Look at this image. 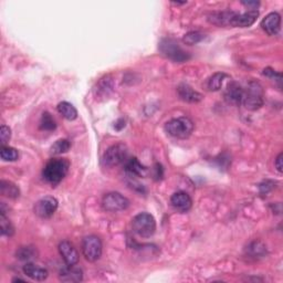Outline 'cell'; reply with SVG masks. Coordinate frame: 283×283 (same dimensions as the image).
Masks as SVG:
<instances>
[{
    "label": "cell",
    "instance_id": "6da1fadb",
    "mask_svg": "<svg viewBox=\"0 0 283 283\" xmlns=\"http://www.w3.org/2000/svg\"><path fill=\"white\" fill-rule=\"evenodd\" d=\"M70 168V163L66 158H52L47 163L42 171V176L47 183L58 185L67 176Z\"/></svg>",
    "mask_w": 283,
    "mask_h": 283
},
{
    "label": "cell",
    "instance_id": "7a4b0ae2",
    "mask_svg": "<svg viewBox=\"0 0 283 283\" xmlns=\"http://www.w3.org/2000/svg\"><path fill=\"white\" fill-rule=\"evenodd\" d=\"M265 103V93L261 84L257 81H250L247 85V89L244 90V99L242 104L247 110L257 111L264 105Z\"/></svg>",
    "mask_w": 283,
    "mask_h": 283
},
{
    "label": "cell",
    "instance_id": "3957f363",
    "mask_svg": "<svg viewBox=\"0 0 283 283\" xmlns=\"http://www.w3.org/2000/svg\"><path fill=\"white\" fill-rule=\"evenodd\" d=\"M167 134L175 138L186 139L188 138L194 131V123L189 117H182L173 118L165 124Z\"/></svg>",
    "mask_w": 283,
    "mask_h": 283
},
{
    "label": "cell",
    "instance_id": "277c9868",
    "mask_svg": "<svg viewBox=\"0 0 283 283\" xmlns=\"http://www.w3.org/2000/svg\"><path fill=\"white\" fill-rule=\"evenodd\" d=\"M132 229L137 236L150 238L156 231V220L150 214L141 213L133 218Z\"/></svg>",
    "mask_w": 283,
    "mask_h": 283
},
{
    "label": "cell",
    "instance_id": "5b68a950",
    "mask_svg": "<svg viewBox=\"0 0 283 283\" xmlns=\"http://www.w3.org/2000/svg\"><path fill=\"white\" fill-rule=\"evenodd\" d=\"M159 51L166 58L173 60L175 62H185L190 59V54L175 41L174 39L165 38L159 42Z\"/></svg>",
    "mask_w": 283,
    "mask_h": 283
},
{
    "label": "cell",
    "instance_id": "8992f818",
    "mask_svg": "<svg viewBox=\"0 0 283 283\" xmlns=\"http://www.w3.org/2000/svg\"><path fill=\"white\" fill-rule=\"evenodd\" d=\"M127 159H129V149L125 144L118 143L106 150L103 155L102 162L106 167H117L125 164Z\"/></svg>",
    "mask_w": 283,
    "mask_h": 283
},
{
    "label": "cell",
    "instance_id": "52a82bcc",
    "mask_svg": "<svg viewBox=\"0 0 283 283\" xmlns=\"http://www.w3.org/2000/svg\"><path fill=\"white\" fill-rule=\"evenodd\" d=\"M82 252L87 261H98L102 257L103 252V245L101 239L94 236V234L86 236L82 241Z\"/></svg>",
    "mask_w": 283,
    "mask_h": 283
},
{
    "label": "cell",
    "instance_id": "ba28073f",
    "mask_svg": "<svg viewBox=\"0 0 283 283\" xmlns=\"http://www.w3.org/2000/svg\"><path fill=\"white\" fill-rule=\"evenodd\" d=\"M103 209L110 213H117V211L125 210L130 207V200L122 194L113 191L106 194L102 199Z\"/></svg>",
    "mask_w": 283,
    "mask_h": 283
},
{
    "label": "cell",
    "instance_id": "9c48e42d",
    "mask_svg": "<svg viewBox=\"0 0 283 283\" xmlns=\"http://www.w3.org/2000/svg\"><path fill=\"white\" fill-rule=\"evenodd\" d=\"M59 201L57 198L52 196L43 197L35 202L34 205V214L37 215L39 218L48 219L52 217L55 211L58 209Z\"/></svg>",
    "mask_w": 283,
    "mask_h": 283
},
{
    "label": "cell",
    "instance_id": "30bf717a",
    "mask_svg": "<svg viewBox=\"0 0 283 283\" xmlns=\"http://www.w3.org/2000/svg\"><path fill=\"white\" fill-rule=\"evenodd\" d=\"M224 97L227 103L234 106H239L242 103V99H244V89L239 83L231 81L227 85Z\"/></svg>",
    "mask_w": 283,
    "mask_h": 283
},
{
    "label": "cell",
    "instance_id": "8fae6325",
    "mask_svg": "<svg viewBox=\"0 0 283 283\" xmlns=\"http://www.w3.org/2000/svg\"><path fill=\"white\" fill-rule=\"evenodd\" d=\"M60 256L65 260L66 265L73 266L79 262V252L70 241H61L59 245Z\"/></svg>",
    "mask_w": 283,
    "mask_h": 283
},
{
    "label": "cell",
    "instance_id": "7c38bea8",
    "mask_svg": "<svg viewBox=\"0 0 283 283\" xmlns=\"http://www.w3.org/2000/svg\"><path fill=\"white\" fill-rule=\"evenodd\" d=\"M259 13L258 10H249L245 14L236 13L231 19L230 27H239V28H247L252 26L258 18Z\"/></svg>",
    "mask_w": 283,
    "mask_h": 283
},
{
    "label": "cell",
    "instance_id": "4fadbf2b",
    "mask_svg": "<svg viewBox=\"0 0 283 283\" xmlns=\"http://www.w3.org/2000/svg\"><path fill=\"white\" fill-rule=\"evenodd\" d=\"M261 27L269 35H276L281 29V16L278 13H270L261 21Z\"/></svg>",
    "mask_w": 283,
    "mask_h": 283
},
{
    "label": "cell",
    "instance_id": "5bb4252c",
    "mask_svg": "<svg viewBox=\"0 0 283 283\" xmlns=\"http://www.w3.org/2000/svg\"><path fill=\"white\" fill-rule=\"evenodd\" d=\"M170 204L179 213H187L191 208L193 200L185 191H177L170 197Z\"/></svg>",
    "mask_w": 283,
    "mask_h": 283
},
{
    "label": "cell",
    "instance_id": "9a60e30c",
    "mask_svg": "<svg viewBox=\"0 0 283 283\" xmlns=\"http://www.w3.org/2000/svg\"><path fill=\"white\" fill-rule=\"evenodd\" d=\"M59 279L62 282H80L83 280V271L73 266H67L60 271Z\"/></svg>",
    "mask_w": 283,
    "mask_h": 283
},
{
    "label": "cell",
    "instance_id": "2e32d148",
    "mask_svg": "<svg viewBox=\"0 0 283 283\" xmlns=\"http://www.w3.org/2000/svg\"><path fill=\"white\" fill-rule=\"evenodd\" d=\"M177 93L178 97L181 98L183 101L188 103H198L204 99V97H202L200 93L195 91L190 85L185 84V83H183V84L177 87Z\"/></svg>",
    "mask_w": 283,
    "mask_h": 283
},
{
    "label": "cell",
    "instance_id": "e0dca14e",
    "mask_svg": "<svg viewBox=\"0 0 283 283\" xmlns=\"http://www.w3.org/2000/svg\"><path fill=\"white\" fill-rule=\"evenodd\" d=\"M23 273L34 281H45L49 276V272L45 268L38 266L33 264H27L23 266Z\"/></svg>",
    "mask_w": 283,
    "mask_h": 283
},
{
    "label": "cell",
    "instance_id": "ac0fdd59",
    "mask_svg": "<svg viewBox=\"0 0 283 283\" xmlns=\"http://www.w3.org/2000/svg\"><path fill=\"white\" fill-rule=\"evenodd\" d=\"M125 170L127 174H130L131 176H145L147 173V168L142 165L141 163L138 162V159L136 157L129 158L125 163Z\"/></svg>",
    "mask_w": 283,
    "mask_h": 283
},
{
    "label": "cell",
    "instance_id": "d6986e66",
    "mask_svg": "<svg viewBox=\"0 0 283 283\" xmlns=\"http://www.w3.org/2000/svg\"><path fill=\"white\" fill-rule=\"evenodd\" d=\"M234 11H221V13H214L209 16V21L217 26H229L230 21L234 16Z\"/></svg>",
    "mask_w": 283,
    "mask_h": 283
},
{
    "label": "cell",
    "instance_id": "ffe728a7",
    "mask_svg": "<svg viewBox=\"0 0 283 283\" xmlns=\"http://www.w3.org/2000/svg\"><path fill=\"white\" fill-rule=\"evenodd\" d=\"M58 112L62 115L63 117L69 119V121H74L78 117V111L75 107L69 102H61L58 104Z\"/></svg>",
    "mask_w": 283,
    "mask_h": 283
},
{
    "label": "cell",
    "instance_id": "44dd1931",
    "mask_svg": "<svg viewBox=\"0 0 283 283\" xmlns=\"http://www.w3.org/2000/svg\"><path fill=\"white\" fill-rule=\"evenodd\" d=\"M0 191H1V195L5 197L16 199L19 197L20 190L18 188V186L14 184L11 182L7 181H1V184H0Z\"/></svg>",
    "mask_w": 283,
    "mask_h": 283
},
{
    "label": "cell",
    "instance_id": "7402d4cb",
    "mask_svg": "<svg viewBox=\"0 0 283 283\" xmlns=\"http://www.w3.org/2000/svg\"><path fill=\"white\" fill-rule=\"evenodd\" d=\"M227 78V74L222 72H217L214 75H211L208 80V83H207V87H208L209 91H219L222 86V82Z\"/></svg>",
    "mask_w": 283,
    "mask_h": 283
},
{
    "label": "cell",
    "instance_id": "603a6c76",
    "mask_svg": "<svg viewBox=\"0 0 283 283\" xmlns=\"http://www.w3.org/2000/svg\"><path fill=\"white\" fill-rule=\"evenodd\" d=\"M71 149V143L67 141V139H59L54 143V144L51 146L50 153L52 155H60L63 153H67V150Z\"/></svg>",
    "mask_w": 283,
    "mask_h": 283
},
{
    "label": "cell",
    "instance_id": "cb8c5ba5",
    "mask_svg": "<svg viewBox=\"0 0 283 283\" xmlns=\"http://www.w3.org/2000/svg\"><path fill=\"white\" fill-rule=\"evenodd\" d=\"M0 156L1 159L5 162H15L17 161L19 157L18 150L10 146H2L1 150H0Z\"/></svg>",
    "mask_w": 283,
    "mask_h": 283
},
{
    "label": "cell",
    "instance_id": "d4e9b609",
    "mask_svg": "<svg viewBox=\"0 0 283 283\" xmlns=\"http://www.w3.org/2000/svg\"><path fill=\"white\" fill-rule=\"evenodd\" d=\"M40 129L43 131H54L57 129L54 118L51 117L49 112H45L42 114L41 119H40Z\"/></svg>",
    "mask_w": 283,
    "mask_h": 283
},
{
    "label": "cell",
    "instance_id": "484cf974",
    "mask_svg": "<svg viewBox=\"0 0 283 283\" xmlns=\"http://www.w3.org/2000/svg\"><path fill=\"white\" fill-rule=\"evenodd\" d=\"M0 227H1V233L3 236L13 237L15 233V228L6 215H0Z\"/></svg>",
    "mask_w": 283,
    "mask_h": 283
},
{
    "label": "cell",
    "instance_id": "4316f807",
    "mask_svg": "<svg viewBox=\"0 0 283 283\" xmlns=\"http://www.w3.org/2000/svg\"><path fill=\"white\" fill-rule=\"evenodd\" d=\"M205 38H206V35L204 33H199V31H191V33H188L184 35L183 41H184L186 45L193 46V45H197V43L202 41Z\"/></svg>",
    "mask_w": 283,
    "mask_h": 283
},
{
    "label": "cell",
    "instance_id": "83f0119b",
    "mask_svg": "<svg viewBox=\"0 0 283 283\" xmlns=\"http://www.w3.org/2000/svg\"><path fill=\"white\" fill-rule=\"evenodd\" d=\"M247 251L249 252V256L251 258H260L262 256H265L266 248L260 241H256L252 242V244L249 246V248L247 249Z\"/></svg>",
    "mask_w": 283,
    "mask_h": 283
},
{
    "label": "cell",
    "instance_id": "f1b7e54d",
    "mask_svg": "<svg viewBox=\"0 0 283 283\" xmlns=\"http://www.w3.org/2000/svg\"><path fill=\"white\" fill-rule=\"evenodd\" d=\"M113 89V85H112V80L107 75L104 79H102V81L100 82L99 84V93L100 94H103V95H107L109 92H111Z\"/></svg>",
    "mask_w": 283,
    "mask_h": 283
},
{
    "label": "cell",
    "instance_id": "f546056e",
    "mask_svg": "<svg viewBox=\"0 0 283 283\" xmlns=\"http://www.w3.org/2000/svg\"><path fill=\"white\" fill-rule=\"evenodd\" d=\"M35 254V250L33 247H21L17 251V258L20 260H29V259L33 258Z\"/></svg>",
    "mask_w": 283,
    "mask_h": 283
},
{
    "label": "cell",
    "instance_id": "4dcf8cb0",
    "mask_svg": "<svg viewBox=\"0 0 283 283\" xmlns=\"http://www.w3.org/2000/svg\"><path fill=\"white\" fill-rule=\"evenodd\" d=\"M0 138H1V145L7 146V144L9 143L10 138H11L10 127H8L7 125L1 126V129H0Z\"/></svg>",
    "mask_w": 283,
    "mask_h": 283
},
{
    "label": "cell",
    "instance_id": "1f68e13d",
    "mask_svg": "<svg viewBox=\"0 0 283 283\" xmlns=\"http://www.w3.org/2000/svg\"><path fill=\"white\" fill-rule=\"evenodd\" d=\"M262 73H264V75H266V77H268L270 79H274L279 83H281V80H282L281 73L276 72V71H274L273 69H271V67H266Z\"/></svg>",
    "mask_w": 283,
    "mask_h": 283
},
{
    "label": "cell",
    "instance_id": "d6a6232c",
    "mask_svg": "<svg viewBox=\"0 0 283 283\" xmlns=\"http://www.w3.org/2000/svg\"><path fill=\"white\" fill-rule=\"evenodd\" d=\"M282 157H283V154L280 153L278 155V157L276 158V162H274V166H276V168L278 171H280V173H282V170H283V164H282Z\"/></svg>",
    "mask_w": 283,
    "mask_h": 283
},
{
    "label": "cell",
    "instance_id": "836d02e7",
    "mask_svg": "<svg viewBox=\"0 0 283 283\" xmlns=\"http://www.w3.org/2000/svg\"><path fill=\"white\" fill-rule=\"evenodd\" d=\"M242 5L248 7L250 10H257V8L260 6V2H258V1H242Z\"/></svg>",
    "mask_w": 283,
    "mask_h": 283
},
{
    "label": "cell",
    "instance_id": "e575fe53",
    "mask_svg": "<svg viewBox=\"0 0 283 283\" xmlns=\"http://www.w3.org/2000/svg\"><path fill=\"white\" fill-rule=\"evenodd\" d=\"M155 175L154 176L156 177L157 179H161L163 177V168H162V165L156 164L155 165Z\"/></svg>",
    "mask_w": 283,
    "mask_h": 283
},
{
    "label": "cell",
    "instance_id": "d590c367",
    "mask_svg": "<svg viewBox=\"0 0 283 283\" xmlns=\"http://www.w3.org/2000/svg\"><path fill=\"white\" fill-rule=\"evenodd\" d=\"M13 281H14V282H18V281H20V282H25V280H23V279H21V278H15Z\"/></svg>",
    "mask_w": 283,
    "mask_h": 283
},
{
    "label": "cell",
    "instance_id": "8d00e7d4",
    "mask_svg": "<svg viewBox=\"0 0 283 283\" xmlns=\"http://www.w3.org/2000/svg\"><path fill=\"white\" fill-rule=\"evenodd\" d=\"M173 3H174V5H185L186 2L184 1V2H173Z\"/></svg>",
    "mask_w": 283,
    "mask_h": 283
}]
</instances>
